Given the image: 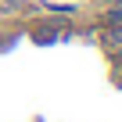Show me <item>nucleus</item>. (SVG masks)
Masks as SVG:
<instances>
[]
</instances>
